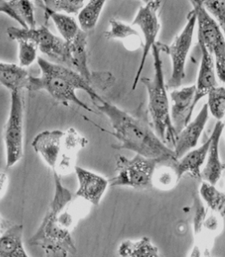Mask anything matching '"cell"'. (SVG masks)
Listing matches in <instances>:
<instances>
[{
	"mask_svg": "<svg viewBox=\"0 0 225 257\" xmlns=\"http://www.w3.org/2000/svg\"><path fill=\"white\" fill-rule=\"evenodd\" d=\"M53 173L54 195L46 214L34 235L28 240L48 256L76 255L77 248L72 231L89 210L90 204L73 196L63 185L60 175Z\"/></svg>",
	"mask_w": 225,
	"mask_h": 257,
	"instance_id": "1",
	"label": "cell"
},
{
	"mask_svg": "<svg viewBox=\"0 0 225 257\" xmlns=\"http://www.w3.org/2000/svg\"><path fill=\"white\" fill-rule=\"evenodd\" d=\"M95 106L110 121L114 132H107L120 143L113 147L115 149L128 150L152 159H175L172 149L165 144L148 124L106 100Z\"/></svg>",
	"mask_w": 225,
	"mask_h": 257,
	"instance_id": "2",
	"label": "cell"
},
{
	"mask_svg": "<svg viewBox=\"0 0 225 257\" xmlns=\"http://www.w3.org/2000/svg\"><path fill=\"white\" fill-rule=\"evenodd\" d=\"M37 63L40 67V76H29L25 88L27 90L45 91L64 106L72 103L91 112L94 111L79 99L76 91L86 92L94 105L104 100L92 83L88 82L72 68L50 62L42 57L37 58Z\"/></svg>",
	"mask_w": 225,
	"mask_h": 257,
	"instance_id": "3",
	"label": "cell"
},
{
	"mask_svg": "<svg viewBox=\"0 0 225 257\" xmlns=\"http://www.w3.org/2000/svg\"><path fill=\"white\" fill-rule=\"evenodd\" d=\"M155 76L152 79L143 77L139 81L146 87L148 95V112L152 128L165 144L175 146L177 133L171 123L170 100L167 95V84L163 74V60L158 44L151 48Z\"/></svg>",
	"mask_w": 225,
	"mask_h": 257,
	"instance_id": "4",
	"label": "cell"
},
{
	"mask_svg": "<svg viewBox=\"0 0 225 257\" xmlns=\"http://www.w3.org/2000/svg\"><path fill=\"white\" fill-rule=\"evenodd\" d=\"M164 161L168 159H152L139 155L132 159L119 156L116 162V175L108 180L109 187H130L136 190L152 188L155 169Z\"/></svg>",
	"mask_w": 225,
	"mask_h": 257,
	"instance_id": "5",
	"label": "cell"
},
{
	"mask_svg": "<svg viewBox=\"0 0 225 257\" xmlns=\"http://www.w3.org/2000/svg\"><path fill=\"white\" fill-rule=\"evenodd\" d=\"M196 14L198 39L213 56L216 77L221 84L225 80V41L223 31L219 24L207 13L202 1H190Z\"/></svg>",
	"mask_w": 225,
	"mask_h": 257,
	"instance_id": "6",
	"label": "cell"
},
{
	"mask_svg": "<svg viewBox=\"0 0 225 257\" xmlns=\"http://www.w3.org/2000/svg\"><path fill=\"white\" fill-rule=\"evenodd\" d=\"M187 20L182 32L168 46L167 44L157 42L160 52H164L171 57V75L167 81V88H174L180 86L186 76V62L196 26V14L193 9L187 15Z\"/></svg>",
	"mask_w": 225,
	"mask_h": 257,
	"instance_id": "7",
	"label": "cell"
},
{
	"mask_svg": "<svg viewBox=\"0 0 225 257\" xmlns=\"http://www.w3.org/2000/svg\"><path fill=\"white\" fill-rule=\"evenodd\" d=\"M8 37L13 40H31L36 44L38 50L52 59L56 64L70 68L69 45L60 36H55L46 26L39 28H19L10 27L7 30Z\"/></svg>",
	"mask_w": 225,
	"mask_h": 257,
	"instance_id": "8",
	"label": "cell"
},
{
	"mask_svg": "<svg viewBox=\"0 0 225 257\" xmlns=\"http://www.w3.org/2000/svg\"><path fill=\"white\" fill-rule=\"evenodd\" d=\"M24 109L20 91L11 92L10 109L4 128L7 168H12L24 156Z\"/></svg>",
	"mask_w": 225,
	"mask_h": 257,
	"instance_id": "9",
	"label": "cell"
},
{
	"mask_svg": "<svg viewBox=\"0 0 225 257\" xmlns=\"http://www.w3.org/2000/svg\"><path fill=\"white\" fill-rule=\"evenodd\" d=\"M161 5V1L145 2L144 4L139 8L131 24L133 26H137L139 28L141 36L143 35V54L141 57L139 68L133 81L132 90H135L139 84L147 56L151 52L152 47L156 44L157 36L161 29V24L158 16Z\"/></svg>",
	"mask_w": 225,
	"mask_h": 257,
	"instance_id": "10",
	"label": "cell"
},
{
	"mask_svg": "<svg viewBox=\"0 0 225 257\" xmlns=\"http://www.w3.org/2000/svg\"><path fill=\"white\" fill-rule=\"evenodd\" d=\"M195 84L173 90L170 93V115L177 135L191 120L194 112Z\"/></svg>",
	"mask_w": 225,
	"mask_h": 257,
	"instance_id": "11",
	"label": "cell"
},
{
	"mask_svg": "<svg viewBox=\"0 0 225 257\" xmlns=\"http://www.w3.org/2000/svg\"><path fill=\"white\" fill-rule=\"evenodd\" d=\"M74 172L78 181V189L75 193V197L95 207L99 206L109 187L108 179L102 175L77 166L75 167Z\"/></svg>",
	"mask_w": 225,
	"mask_h": 257,
	"instance_id": "12",
	"label": "cell"
},
{
	"mask_svg": "<svg viewBox=\"0 0 225 257\" xmlns=\"http://www.w3.org/2000/svg\"><path fill=\"white\" fill-rule=\"evenodd\" d=\"M88 143L86 138L80 135L76 128L71 127L64 131L60 158L55 171L52 172H56L61 177L74 171L77 154Z\"/></svg>",
	"mask_w": 225,
	"mask_h": 257,
	"instance_id": "13",
	"label": "cell"
},
{
	"mask_svg": "<svg viewBox=\"0 0 225 257\" xmlns=\"http://www.w3.org/2000/svg\"><path fill=\"white\" fill-rule=\"evenodd\" d=\"M209 112L207 104H204L194 120H191L184 128L177 135L174 146V155L176 160L186 153L196 147L201 135L208 120Z\"/></svg>",
	"mask_w": 225,
	"mask_h": 257,
	"instance_id": "14",
	"label": "cell"
},
{
	"mask_svg": "<svg viewBox=\"0 0 225 257\" xmlns=\"http://www.w3.org/2000/svg\"><path fill=\"white\" fill-rule=\"evenodd\" d=\"M224 128L223 120H218L214 130L211 133V143L207 151V158L205 160V165L201 171V179L216 186L220 180L221 176L224 170V165L221 162L219 157V140Z\"/></svg>",
	"mask_w": 225,
	"mask_h": 257,
	"instance_id": "15",
	"label": "cell"
},
{
	"mask_svg": "<svg viewBox=\"0 0 225 257\" xmlns=\"http://www.w3.org/2000/svg\"><path fill=\"white\" fill-rule=\"evenodd\" d=\"M64 131L59 130L44 131L35 137L32 147L35 152L41 157L44 163L55 171L62 147Z\"/></svg>",
	"mask_w": 225,
	"mask_h": 257,
	"instance_id": "16",
	"label": "cell"
},
{
	"mask_svg": "<svg viewBox=\"0 0 225 257\" xmlns=\"http://www.w3.org/2000/svg\"><path fill=\"white\" fill-rule=\"evenodd\" d=\"M201 51L200 66L197 76L195 86L194 106H196L201 99L207 96L212 88L218 86L216 75H215V64L213 56L209 53L204 44L198 39Z\"/></svg>",
	"mask_w": 225,
	"mask_h": 257,
	"instance_id": "17",
	"label": "cell"
},
{
	"mask_svg": "<svg viewBox=\"0 0 225 257\" xmlns=\"http://www.w3.org/2000/svg\"><path fill=\"white\" fill-rule=\"evenodd\" d=\"M211 138L209 137V139L200 147L192 149L175 161V167L181 179L187 174L194 179H201V168L207 158Z\"/></svg>",
	"mask_w": 225,
	"mask_h": 257,
	"instance_id": "18",
	"label": "cell"
},
{
	"mask_svg": "<svg viewBox=\"0 0 225 257\" xmlns=\"http://www.w3.org/2000/svg\"><path fill=\"white\" fill-rule=\"evenodd\" d=\"M23 235L22 224H10L0 233V257H28Z\"/></svg>",
	"mask_w": 225,
	"mask_h": 257,
	"instance_id": "19",
	"label": "cell"
},
{
	"mask_svg": "<svg viewBox=\"0 0 225 257\" xmlns=\"http://www.w3.org/2000/svg\"><path fill=\"white\" fill-rule=\"evenodd\" d=\"M107 40H117L123 41L128 50L135 51L143 47V40L140 32L133 25L123 22L116 19H111L109 29L104 33Z\"/></svg>",
	"mask_w": 225,
	"mask_h": 257,
	"instance_id": "20",
	"label": "cell"
},
{
	"mask_svg": "<svg viewBox=\"0 0 225 257\" xmlns=\"http://www.w3.org/2000/svg\"><path fill=\"white\" fill-rule=\"evenodd\" d=\"M34 4L42 8L45 18L47 20H52L56 26V30L60 33V37L65 42H71L78 35L80 29L77 21L72 16L52 12L50 9L44 7L40 1H36Z\"/></svg>",
	"mask_w": 225,
	"mask_h": 257,
	"instance_id": "21",
	"label": "cell"
},
{
	"mask_svg": "<svg viewBox=\"0 0 225 257\" xmlns=\"http://www.w3.org/2000/svg\"><path fill=\"white\" fill-rule=\"evenodd\" d=\"M29 76L26 68L16 64L0 61V84L11 92L26 88Z\"/></svg>",
	"mask_w": 225,
	"mask_h": 257,
	"instance_id": "22",
	"label": "cell"
},
{
	"mask_svg": "<svg viewBox=\"0 0 225 257\" xmlns=\"http://www.w3.org/2000/svg\"><path fill=\"white\" fill-rule=\"evenodd\" d=\"M175 159L164 161L157 166L153 175V187L162 191L175 188L181 179L175 167Z\"/></svg>",
	"mask_w": 225,
	"mask_h": 257,
	"instance_id": "23",
	"label": "cell"
},
{
	"mask_svg": "<svg viewBox=\"0 0 225 257\" xmlns=\"http://www.w3.org/2000/svg\"><path fill=\"white\" fill-rule=\"evenodd\" d=\"M119 254L125 257H158L159 248L151 242L148 237H143L139 240H124L118 247Z\"/></svg>",
	"mask_w": 225,
	"mask_h": 257,
	"instance_id": "24",
	"label": "cell"
},
{
	"mask_svg": "<svg viewBox=\"0 0 225 257\" xmlns=\"http://www.w3.org/2000/svg\"><path fill=\"white\" fill-rule=\"evenodd\" d=\"M105 3V1H89L84 4L77 14V24L80 30L87 33L94 29Z\"/></svg>",
	"mask_w": 225,
	"mask_h": 257,
	"instance_id": "25",
	"label": "cell"
},
{
	"mask_svg": "<svg viewBox=\"0 0 225 257\" xmlns=\"http://www.w3.org/2000/svg\"><path fill=\"white\" fill-rule=\"evenodd\" d=\"M199 196L211 212L224 217L225 195L215 185L203 181L199 187Z\"/></svg>",
	"mask_w": 225,
	"mask_h": 257,
	"instance_id": "26",
	"label": "cell"
},
{
	"mask_svg": "<svg viewBox=\"0 0 225 257\" xmlns=\"http://www.w3.org/2000/svg\"><path fill=\"white\" fill-rule=\"evenodd\" d=\"M207 106L215 119L222 120L225 113V88L222 86L215 87L207 93Z\"/></svg>",
	"mask_w": 225,
	"mask_h": 257,
	"instance_id": "27",
	"label": "cell"
},
{
	"mask_svg": "<svg viewBox=\"0 0 225 257\" xmlns=\"http://www.w3.org/2000/svg\"><path fill=\"white\" fill-rule=\"evenodd\" d=\"M18 44V58L20 67L26 68L37 60L38 48L34 42L28 40H16Z\"/></svg>",
	"mask_w": 225,
	"mask_h": 257,
	"instance_id": "28",
	"label": "cell"
},
{
	"mask_svg": "<svg viewBox=\"0 0 225 257\" xmlns=\"http://www.w3.org/2000/svg\"><path fill=\"white\" fill-rule=\"evenodd\" d=\"M12 6L20 19L30 29L36 28V21L34 15V3L26 0L10 1Z\"/></svg>",
	"mask_w": 225,
	"mask_h": 257,
	"instance_id": "29",
	"label": "cell"
},
{
	"mask_svg": "<svg viewBox=\"0 0 225 257\" xmlns=\"http://www.w3.org/2000/svg\"><path fill=\"white\" fill-rule=\"evenodd\" d=\"M44 7L52 12L62 14L77 15L84 7V1H40Z\"/></svg>",
	"mask_w": 225,
	"mask_h": 257,
	"instance_id": "30",
	"label": "cell"
},
{
	"mask_svg": "<svg viewBox=\"0 0 225 257\" xmlns=\"http://www.w3.org/2000/svg\"><path fill=\"white\" fill-rule=\"evenodd\" d=\"M208 209L205 207L203 202L199 197L194 198V216H193V231L195 235V240L200 236L203 224L207 215Z\"/></svg>",
	"mask_w": 225,
	"mask_h": 257,
	"instance_id": "31",
	"label": "cell"
},
{
	"mask_svg": "<svg viewBox=\"0 0 225 257\" xmlns=\"http://www.w3.org/2000/svg\"><path fill=\"white\" fill-rule=\"evenodd\" d=\"M203 8L219 24L222 31L225 26V1H202Z\"/></svg>",
	"mask_w": 225,
	"mask_h": 257,
	"instance_id": "32",
	"label": "cell"
},
{
	"mask_svg": "<svg viewBox=\"0 0 225 257\" xmlns=\"http://www.w3.org/2000/svg\"><path fill=\"white\" fill-rule=\"evenodd\" d=\"M0 13H4V14L9 16L12 20H14L15 21L18 23L23 28H28L26 24H24V21L20 19V16L17 15L14 8L12 6L10 1L0 0Z\"/></svg>",
	"mask_w": 225,
	"mask_h": 257,
	"instance_id": "33",
	"label": "cell"
},
{
	"mask_svg": "<svg viewBox=\"0 0 225 257\" xmlns=\"http://www.w3.org/2000/svg\"><path fill=\"white\" fill-rule=\"evenodd\" d=\"M9 186V175L4 170L0 171V200L6 195Z\"/></svg>",
	"mask_w": 225,
	"mask_h": 257,
	"instance_id": "34",
	"label": "cell"
}]
</instances>
